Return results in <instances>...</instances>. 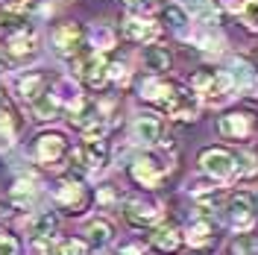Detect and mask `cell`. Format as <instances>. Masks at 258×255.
<instances>
[{
  "mask_svg": "<svg viewBox=\"0 0 258 255\" xmlns=\"http://www.w3.org/2000/svg\"><path fill=\"white\" fill-rule=\"evenodd\" d=\"M123 217L135 229H147L161 220V203L150 200V197H129L123 203Z\"/></svg>",
  "mask_w": 258,
  "mask_h": 255,
  "instance_id": "obj_1",
  "label": "cell"
},
{
  "mask_svg": "<svg viewBox=\"0 0 258 255\" xmlns=\"http://www.w3.org/2000/svg\"><path fill=\"white\" fill-rule=\"evenodd\" d=\"M226 211H229V226L241 235V232H249L252 226H255V200L249 197V194H235L232 200H229V206H226Z\"/></svg>",
  "mask_w": 258,
  "mask_h": 255,
  "instance_id": "obj_2",
  "label": "cell"
},
{
  "mask_svg": "<svg viewBox=\"0 0 258 255\" xmlns=\"http://www.w3.org/2000/svg\"><path fill=\"white\" fill-rule=\"evenodd\" d=\"M200 164H203V170L214 179H235V156L223 150V147H209V150H203V156H200Z\"/></svg>",
  "mask_w": 258,
  "mask_h": 255,
  "instance_id": "obj_3",
  "label": "cell"
},
{
  "mask_svg": "<svg viewBox=\"0 0 258 255\" xmlns=\"http://www.w3.org/2000/svg\"><path fill=\"white\" fill-rule=\"evenodd\" d=\"M229 85H232V80L220 71H200L194 77V91L203 100H209V103H220L226 91H229Z\"/></svg>",
  "mask_w": 258,
  "mask_h": 255,
  "instance_id": "obj_4",
  "label": "cell"
},
{
  "mask_svg": "<svg viewBox=\"0 0 258 255\" xmlns=\"http://www.w3.org/2000/svg\"><path fill=\"white\" fill-rule=\"evenodd\" d=\"M71 123L85 132V138H100L103 123H100V109L88 100H77V106H71Z\"/></svg>",
  "mask_w": 258,
  "mask_h": 255,
  "instance_id": "obj_5",
  "label": "cell"
},
{
  "mask_svg": "<svg viewBox=\"0 0 258 255\" xmlns=\"http://www.w3.org/2000/svg\"><path fill=\"white\" fill-rule=\"evenodd\" d=\"M53 47H56V53L59 56H64V59H80L82 53V30L77 27V24H62V27H56L53 30Z\"/></svg>",
  "mask_w": 258,
  "mask_h": 255,
  "instance_id": "obj_6",
  "label": "cell"
},
{
  "mask_svg": "<svg viewBox=\"0 0 258 255\" xmlns=\"http://www.w3.org/2000/svg\"><path fill=\"white\" fill-rule=\"evenodd\" d=\"M71 159L77 161L82 170H103L106 161H109V150H106V144L100 141V138H88L82 147L74 150Z\"/></svg>",
  "mask_w": 258,
  "mask_h": 255,
  "instance_id": "obj_7",
  "label": "cell"
},
{
  "mask_svg": "<svg viewBox=\"0 0 258 255\" xmlns=\"http://www.w3.org/2000/svg\"><path fill=\"white\" fill-rule=\"evenodd\" d=\"M35 156H38L41 164H59V161L68 156V141H64V135H59V132L41 135V138L35 141Z\"/></svg>",
  "mask_w": 258,
  "mask_h": 255,
  "instance_id": "obj_8",
  "label": "cell"
},
{
  "mask_svg": "<svg viewBox=\"0 0 258 255\" xmlns=\"http://www.w3.org/2000/svg\"><path fill=\"white\" fill-rule=\"evenodd\" d=\"M164 112L170 114V117H176V120H194L200 114V100L188 88H179L176 85V91L170 97V103L164 106Z\"/></svg>",
  "mask_w": 258,
  "mask_h": 255,
  "instance_id": "obj_9",
  "label": "cell"
},
{
  "mask_svg": "<svg viewBox=\"0 0 258 255\" xmlns=\"http://www.w3.org/2000/svg\"><path fill=\"white\" fill-rule=\"evenodd\" d=\"M80 77L88 88H103L109 82V62L103 56H85L80 62Z\"/></svg>",
  "mask_w": 258,
  "mask_h": 255,
  "instance_id": "obj_10",
  "label": "cell"
},
{
  "mask_svg": "<svg viewBox=\"0 0 258 255\" xmlns=\"http://www.w3.org/2000/svg\"><path fill=\"white\" fill-rule=\"evenodd\" d=\"M220 135L232 138V141H243L252 135V117L243 112H229L220 117Z\"/></svg>",
  "mask_w": 258,
  "mask_h": 255,
  "instance_id": "obj_11",
  "label": "cell"
},
{
  "mask_svg": "<svg viewBox=\"0 0 258 255\" xmlns=\"http://www.w3.org/2000/svg\"><path fill=\"white\" fill-rule=\"evenodd\" d=\"M132 179L138 182V185H144V188H159L161 179H164V164H159L156 159H138L132 164Z\"/></svg>",
  "mask_w": 258,
  "mask_h": 255,
  "instance_id": "obj_12",
  "label": "cell"
},
{
  "mask_svg": "<svg viewBox=\"0 0 258 255\" xmlns=\"http://www.w3.org/2000/svg\"><path fill=\"white\" fill-rule=\"evenodd\" d=\"M56 203L68 211H80L85 206V191L77 179H62L59 188H56Z\"/></svg>",
  "mask_w": 258,
  "mask_h": 255,
  "instance_id": "obj_13",
  "label": "cell"
},
{
  "mask_svg": "<svg viewBox=\"0 0 258 255\" xmlns=\"http://www.w3.org/2000/svg\"><path fill=\"white\" fill-rule=\"evenodd\" d=\"M132 135H135V141L144 144V147L159 144V138H161L159 117H153V114H138V117H135V123H132Z\"/></svg>",
  "mask_w": 258,
  "mask_h": 255,
  "instance_id": "obj_14",
  "label": "cell"
},
{
  "mask_svg": "<svg viewBox=\"0 0 258 255\" xmlns=\"http://www.w3.org/2000/svg\"><path fill=\"white\" fill-rule=\"evenodd\" d=\"M188 243L191 246H209L211 240H214V220H211L209 214H203L200 211V217H194L191 223H188Z\"/></svg>",
  "mask_w": 258,
  "mask_h": 255,
  "instance_id": "obj_15",
  "label": "cell"
},
{
  "mask_svg": "<svg viewBox=\"0 0 258 255\" xmlns=\"http://www.w3.org/2000/svg\"><path fill=\"white\" fill-rule=\"evenodd\" d=\"M153 246L164 255H173L179 252V246H182V235H179L176 226H159L156 232H153Z\"/></svg>",
  "mask_w": 258,
  "mask_h": 255,
  "instance_id": "obj_16",
  "label": "cell"
},
{
  "mask_svg": "<svg viewBox=\"0 0 258 255\" xmlns=\"http://www.w3.org/2000/svg\"><path fill=\"white\" fill-rule=\"evenodd\" d=\"M173 91H176V85H170V82H164V80H147L144 85H141V97L150 100V103H159L161 109L170 103Z\"/></svg>",
  "mask_w": 258,
  "mask_h": 255,
  "instance_id": "obj_17",
  "label": "cell"
},
{
  "mask_svg": "<svg viewBox=\"0 0 258 255\" xmlns=\"http://www.w3.org/2000/svg\"><path fill=\"white\" fill-rule=\"evenodd\" d=\"M123 32L132 41H153L159 35V27L153 21H147V18H126L123 21Z\"/></svg>",
  "mask_w": 258,
  "mask_h": 255,
  "instance_id": "obj_18",
  "label": "cell"
},
{
  "mask_svg": "<svg viewBox=\"0 0 258 255\" xmlns=\"http://www.w3.org/2000/svg\"><path fill=\"white\" fill-rule=\"evenodd\" d=\"M18 91L24 100H35V97L41 94V91H47V80H44V74H24L21 80H18Z\"/></svg>",
  "mask_w": 258,
  "mask_h": 255,
  "instance_id": "obj_19",
  "label": "cell"
},
{
  "mask_svg": "<svg viewBox=\"0 0 258 255\" xmlns=\"http://www.w3.org/2000/svg\"><path fill=\"white\" fill-rule=\"evenodd\" d=\"M32 112H35L38 120H53L56 112H59V103H56L53 91H41V94L35 97V100H32Z\"/></svg>",
  "mask_w": 258,
  "mask_h": 255,
  "instance_id": "obj_20",
  "label": "cell"
},
{
  "mask_svg": "<svg viewBox=\"0 0 258 255\" xmlns=\"http://www.w3.org/2000/svg\"><path fill=\"white\" fill-rule=\"evenodd\" d=\"M144 68L153 74H164L170 71V53L164 47H147L144 50Z\"/></svg>",
  "mask_w": 258,
  "mask_h": 255,
  "instance_id": "obj_21",
  "label": "cell"
},
{
  "mask_svg": "<svg viewBox=\"0 0 258 255\" xmlns=\"http://www.w3.org/2000/svg\"><path fill=\"white\" fill-rule=\"evenodd\" d=\"M32 50H35V35H32V32L21 30L18 35H12V38H9V56L21 59V56H30Z\"/></svg>",
  "mask_w": 258,
  "mask_h": 255,
  "instance_id": "obj_22",
  "label": "cell"
},
{
  "mask_svg": "<svg viewBox=\"0 0 258 255\" xmlns=\"http://www.w3.org/2000/svg\"><path fill=\"white\" fill-rule=\"evenodd\" d=\"M112 235H114L112 223H109V220H103V217L88 223V240H91L94 246H106V243L112 240Z\"/></svg>",
  "mask_w": 258,
  "mask_h": 255,
  "instance_id": "obj_23",
  "label": "cell"
},
{
  "mask_svg": "<svg viewBox=\"0 0 258 255\" xmlns=\"http://www.w3.org/2000/svg\"><path fill=\"white\" fill-rule=\"evenodd\" d=\"M56 226H59V217H56L53 211H41V214L32 220V235H35V238H50V235L56 232Z\"/></svg>",
  "mask_w": 258,
  "mask_h": 255,
  "instance_id": "obj_24",
  "label": "cell"
},
{
  "mask_svg": "<svg viewBox=\"0 0 258 255\" xmlns=\"http://www.w3.org/2000/svg\"><path fill=\"white\" fill-rule=\"evenodd\" d=\"M232 252L235 255H258V238L249 232H241L238 238L232 240Z\"/></svg>",
  "mask_w": 258,
  "mask_h": 255,
  "instance_id": "obj_25",
  "label": "cell"
},
{
  "mask_svg": "<svg viewBox=\"0 0 258 255\" xmlns=\"http://www.w3.org/2000/svg\"><path fill=\"white\" fill-rule=\"evenodd\" d=\"M15 144V120L9 112H0V150H9Z\"/></svg>",
  "mask_w": 258,
  "mask_h": 255,
  "instance_id": "obj_26",
  "label": "cell"
},
{
  "mask_svg": "<svg viewBox=\"0 0 258 255\" xmlns=\"http://www.w3.org/2000/svg\"><path fill=\"white\" fill-rule=\"evenodd\" d=\"M53 97H56V103H71V106H77V100H80V88L74 85V80H62L59 85H56Z\"/></svg>",
  "mask_w": 258,
  "mask_h": 255,
  "instance_id": "obj_27",
  "label": "cell"
},
{
  "mask_svg": "<svg viewBox=\"0 0 258 255\" xmlns=\"http://www.w3.org/2000/svg\"><path fill=\"white\" fill-rule=\"evenodd\" d=\"M12 200H15V206L27 208L35 203V188H32L30 182H15V188H12Z\"/></svg>",
  "mask_w": 258,
  "mask_h": 255,
  "instance_id": "obj_28",
  "label": "cell"
},
{
  "mask_svg": "<svg viewBox=\"0 0 258 255\" xmlns=\"http://www.w3.org/2000/svg\"><path fill=\"white\" fill-rule=\"evenodd\" d=\"M235 161H241V164H235V176L238 179H249V176L258 173V159L252 153H241V159H235Z\"/></svg>",
  "mask_w": 258,
  "mask_h": 255,
  "instance_id": "obj_29",
  "label": "cell"
},
{
  "mask_svg": "<svg viewBox=\"0 0 258 255\" xmlns=\"http://www.w3.org/2000/svg\"><path fill=\"white\" fill-rule=\"evenodd\" d=\"M164 21H170V27H173V30H182V27L188 24V12H185L179 3H170V6L164 9Z\"/></svg>",
  "mask_w": 258,
  "mask_h": 255,
  "instance_id": "obj_30",
  "label": "cell"
},
{
  "mask_svg": "<svg viewBox=\"0 0 258 255\" xmlns=\"http://www.w3.org/2000/svg\"><path fill=\"white\" fill-rule=\"evenodd\" d=\"M241 18L249 30H258V0H243L241 3Z\"/></svg>",
  "mask_w": 258,
  "mask_h": 255,
  "instance_id": "obj_31",
  "label": "cell"
},
{
  "mask_svg": "<svg viewBox=\"0 0 258 255\" xmlns=\"http://www.w3.org/2000/svg\"><path fill=\"white\" fill-rule=\"evenodd\" d=\"M59 255H88V243L85 240H62Z\"/></svg>",
  "mask_w": 258,
  "mask_h": 255,
  "instance_id": "obj_32",
  "label": "cell"
},
{
  "mask_svg": "<svg viewBox=\"0 0 258 255\" xmlns=\"http://www.w3.org/2000/svg\"><path fill=\"white\" fill-rule=\"evenodd\" d=\"M0 255H18V240L6 232H0Z\"/></svg>",
  "mask_w": 258,
  "mask_h": 255,
  "instance_id": "obj_33",
  "label": "cell"
},
{
  "mask_svg": "<svg viewBox=\"0 0 258 255\" xmlns=\"http://www.w3.org/2000/svg\"><path fill=\"white\" fill-rule=\"evenodd\" d=\"M112 41H114V38H112V32L106 30V27L94 30V44H97L100 50H109V47H112Z\"/></svg>",
  "mask_w": 258,
  "mask_h": 255,
  "instance_id": "obj_34",
  "label": "cell"
},
{
  "mask_svg": "<svg viewBox=\"0 0 258 255\" xmlns=\"http://www.w3.org/2000/svg\"><path fill=\"white\" fill-rule=\"evenodd\" d=\"M235 80L241 82V85H246V82L252 80V71H249L246 62H235Z\"/></svg>",
  "mask_w": 258,
  "mask_h": 255,
  "instance_id": "obj_35",
  "label": "cell"
},
{
  "mask_svg": "<svg viewBox=\"0 0 258 255\" xmlns=\"http://www.w3.org/2000/svg\"><path fill=\"white\" fill-rule=\"evenodd\" d=\"M109 80H114V82H120V85H123V82L129 80L126 68H123V65H109Z\"/></svg>",
  "mask_w": 258,
  "mask_h": 255,
  "instance_id": "obj_36",
  "label": "cell"
},
{
  "mask_svg": "<svg viewBox=\"0 0 258 255\" xmlns=\"http://www.w3.org/2000/svg\"><path fill=\"white\" fill-rule=\"evenodd\" d=\"M126 3H129L132 12H150L156 6V0H126Z\"/></svg>",
  "mask_w": 258,
  "mask_h": 255,
  "instance_id": "obj_37",
  "label": "cell"
},
{
  "mask_svg": "<svg viewBox=\"0 0 258 255\" xmlns=\"http://www.w3.org/2000/svg\"><path fill=\"white\" fill-rule=\"evenodd\" d=\"M120 255H144V246H141V243H126V246L120 249Z\"/></svg>",
  "mask_w": 258,
  "mask_h": 255,
  "instance_id": "obj_38",
  "label": "cell"
},
{
  "mask_svg": "<svg viewBox=\"0 0 258 255\" xmlns=\"http://www.w3.org/2000/svg\"><path fill=\"white\" fill-rule=\"evenodd\" d=\"M0 74H6V62L3 59H0Z\"/></svg>",
  "mask_w": 258,
  "mask_h": 255,
  "instance_id": "obj_39",
  "label": "cell"
},
{
  "mask_svg": "<svg viewBox=\"0 0 258 255\" xmlns=\"http://www.w3.org/2000/svg\"><path fill=\"white\" fill-rule=\"evenodd\" d=\"M18 3H27V0H18Z\"/></svg>",
  "mask_w": 258,
  "mask_h": 255,
  "instance_id": "obj_40",
  "label": "cell"
}]
</instances>
